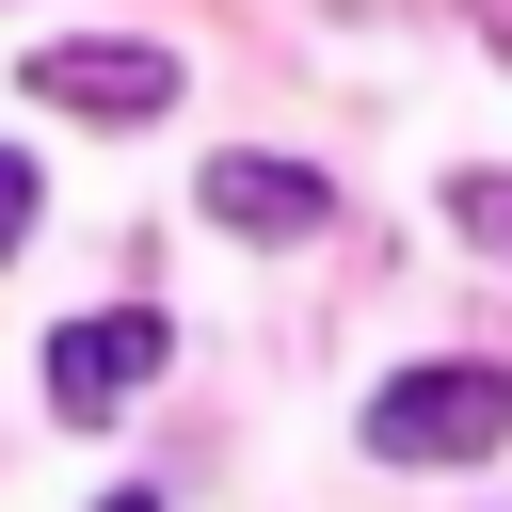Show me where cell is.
Segmentation results:
<instances>
[{
    "instance_id": "cell-4",
    "label": "cell",
    "mask_w": 512,
    "mask_h": 512,
    "mask_svg": "<svg viewBox=\"0 0 512 512\" xmlns=\"http://www.w3.org/2000/svg\"><path fill=\"white\" fill-rule=\"evenodd\" d=\"M208 224H240V240H320V224H336V192H320L304 160L224 144V160H208Z\"/></svg>"
},
{
    "instance_id": "cell-3",
    "label": "cell",
    "mask_w": 512,
    "mask_h": 512,
    "mask_svg": "<svg viewBox=\"0 0 512 512\" xmlns=\"http://www.w3.org/2000/svg\"><path fill=\"white\" fill-rule=\"evenodd\" d=\"M160 352H176L160 304H96V320H64V336H48V416H80V432L128 416V400L160 384Z\"/></svg>"
},
{
    "instance_id": "cell-1",
    "label": "cell",
    "mask_w": 512,
    "mask_h": 512,
    "mask_svg": "<svg viewBox=\"0 0 512 512\" xmlns=\"http://www.w3.org/2000/svg\"><path fill=\"white\" fill-rule=\"evenodd\" d=\"M368 448L384 464H480V448H512V368H480V352L384 368L368 384Z\"/></svg>"
},
{
    "instance_id": "cell-7",
    "label": "cell",
    "mask_w": 512,
    "mask_h": 512,
    "mask_svg": "<svg viewBox=\"0 0 512 512\" xmlns=\"http://www.w3.org/2000/svg\"><path fill=\"white\" fill-rule=\"evenodd\" d=\"M96 512H160V496H96Z\"/></svg>"
},
{
    "instance_id": "cell-6",
    "label": "cell",
    "mask_w": 512,
    "mask_h": 512,
    "mask_svg": "<svg viewBox=\"0 0 512 512\" xmlns=\"http://www.w3.org/2000/svg\"><path fill=\"white\" fill-rule=\"evenodd\" d=\"M480 32H496V64H512V0H496V16H480Z\"/></svg>"
},
{
    "instance_id": "cell-2",
    "label": "cell",
    "mask_w": 512,
    "mask_h": 512,
    "mask_svg": "<svg viewBox=\"0 0 512 512\" xmlns=\"http://www.w3.org/2000/svg\"><path fill=\"white\" fill-rule=\"evenodd\" d=\"M16 96H32V112L144 128V112H176V48H144V32H64V48H32V64H16Z\"/></svg>"
},
{
    "instance_id": "cell-5",
    "label": "cell",
    "mask_w": 512,
    "mask_h": 512,
    "mask_svg": "<svg viewBox=\"0 0 512 512\" xmlns=\"http://www.w3.org/2000/svg\"><path fill=\"white\" fill-rule=\"evenodd\" d=\"M16 240H32V160L0 144V256H16Z\"/></svg>"
}]
</instances>
